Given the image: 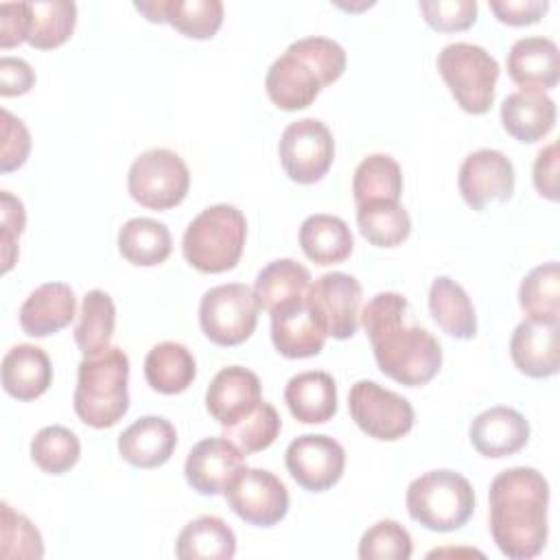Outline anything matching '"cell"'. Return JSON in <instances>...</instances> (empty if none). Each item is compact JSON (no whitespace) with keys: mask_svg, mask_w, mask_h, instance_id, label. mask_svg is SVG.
I'll return each mask as SVG.
<instances>
[{"mask_svg":"<svg viewBox=\"0 0 560 560\" xmlns=\"http://www.w3.org/2000/svg\"><path fill=\"white\" fill-rule=\"evenodd\" d=\"M420 11L424 22L435 31H466L477 20L475 0H422Z\"/></svg>","mask_w":560,"mask_h":560,"instance_id":"44","label":"cell"},{"mask_svg":"<svg viewBox=\"0 0 560 560\" xmlns=\"http://www.w3.org/2000/svg\"><path fill=\"white\" fill-rule=\"evenodd\" d=\"M81 457V442L74 431L61 424L44 427L31 440V459L48 475L68 472Z\"/></svg>","mask_w":560,"mask_h":560,"instance_id":"39","label":"cell"},{"mask_svg":"<svg viewBox=\"0 0 560 560\" xmlns=\"http://www.w3.org/2000/svg\"><path fill=\"white\" fill-rule=\"evenodd\" d=\"M173 238L166 223L151 217H133L118 230L120 256L138 267H153L171 256Z\"/></svg>","mask_w":560,"mask_h":560,"instance_id":"33","label":"cell"},{"mask_svg":"<svg viewBox=\"0 0 560 560\" xmlns=\"http://www.w3.org/2000/svg\"><path fill=\"white\" fill-rule=\"evenodd\" d=\"M402 171L398 162L387 153H372L361 160L352 177L354 203L370 201H400Z\"/></svg>","mask_w":560,"mask_h":560,"instance_id":"35","label":"cell"},{"mask_svg":"<svg viewBox=\"0 0 560 560\" xmlns=\"http://www.w3.org/2000/svg\"><path fill=\"white\" fill-rule=\"evenodd\" d=\"M31 31V2H2L0 4V46L11 48L28 39Z\"/></svg>","mask_w":560,"mask_h":560,"instance_id":"47","label":"cell"},{"mask_svg":"<svg viewBox=\"0 0 560 560\" xmlns=\"http://www.w3.org/2000/svg\"><path fill=\"white\" fill-rule=\"evenodd\" d=\"M284 402L298 422H328L337 413L335 378L322 370L300 372L289 378L284 387Z\"/></svg>","mask_w":560,"mask_h":560,"instance_id":"27","label":"cell"},{"mask_svg":"<svg viewBox=\"0 0 560 560\" xmlns=\"http://www.w3.org/2000/svg\"><path fill=\"white\" fill-rule=\"evenodd\" d=\"M357 225L361 236L376 247H396L407 241L411 219L400 201H370L357 206Z\"/></svg>","mask_w":560,"mask_h":560,"instance_id":"36","label":"cell"},{"mask_svg":"<svg viewBox=\"0 0 560 560\" xmlns=\"http://www.w3.org/2000/svg\"><path fill=\"white\" fill-rule=\"evenodd\" d=\"M282 420L276 407L267 400H260L245 418L223 429V438H228L243 455H252L269 448L280 435Z\"/></svg>","mask_w":560,"mask_h":560,"instance_id":"40","label":"cell"},{"mask_svg":"<svg viewBox=\"0 0 560 560\" xmlns=\"http://www.w3.org/2000/svg\"><path fill=\"white\" fill-rule=\"evenodd\" d=\"M260 400V381L243 365L221 368L206 392V409L223 429L245 418Z\"/></svg>","mask_w":560,"mask_h":560,"instance_id":"16","label":"cell"},{"mask_svg":"<svg viewBox=\"0 0 560 560\" xmlns=\"http://www.w3.org/2000/svg\"><path fill=\"white\" fill-rule=\"evenodd\" d=\"M197 376L192 352L179 341L155 343L144 357V378L151 389L173 396L188 389Z\"/></svg>","mask_w":560,"mask_h":560,"instance_id":"32","label":"cell"},{"mask_svg":"<svg viewBox=\"0 0 560 560\" xmlns=\"http://www.w3.org/2000/svg\"><path fill=\"white\" fill-rule=\"evenodd\" d=\"M289 475L308 492L332 488L346 468L343 446L324 433L298 435L284 451Z\"/></svg>","mask_w":560,"mask_h":560,"instance_id":"13","label":"cell"},{"mask_svg":"<svg viewBox=\"0 0 560 560\" xmlns=\"http://www.w3.org/2000/svg\"><path fill=\"white\" fill-rule=\"evenodd\" d=\"M2 118V149H0V171L11 173L20 168L31 153V133L24 122L9 109L0 112Z\"/></svg>","mask_w":560,"mask_h":560,"instance_id":"46","label":"cell"},{"mask_svg":"<svg viewBox=\"0 0 560 560\" xmlns=\"http://www.w3.org/2000/svg\"><path fill=\"white\" fill-rule=\"evenodd\" d=\"M133 7L149 22H168L192 39L214 37L223 22L221 0H138Z\"/></svg>","mask_w":560,"mask_h":560,"instance_id":"21","label":"cell"},{"mask_svg":"<svg viewBox=\"0 0 560 560\" xmlns=\"http://www.w3.org/2000/svg\"><path fill=\"white\" fill-rule=\"evenodd\" d=\"M243 457L245 455L228 438H206L188 451L184 477L199 494H219L228 479L243 466Z\"/></svg>","mask_w":560,"mask_h":560,"instance_id":"18","label":"cell"},{"mask_svg":"<svg viewBox=\"0 0 560 560\" xmlns=\"http://www.w3.org/2000/svg\"><path fill=\"white\" fill-rule=\"evenodd\" d=\"M413 542L409 532L392 518H383L368 527L359 540L361 560H409Z\"/></svg>","mask_w":560,"mask_h":560,"instance_id":"42","label":"cell"},{"mask_svg":"<svg viewBox=\"0 0 560 560\" xmlns=\"http://www.w3.org/2000/svg\"><path fill=\"white\" fill-rule=\"evenodd\" d=\"M363 287L343 271H330L311 282L306 302L328 337L350 339L359 328Z\"/></svg>","mask_w":560,"mask_h":560,"instance_id":"12","label":"cell"},{"mask_svg":"<svg viewBox=\"0 0 560 560\" xmlns=\"http://www.w3.org/2000/svg\"><path fill=\"white\" fill-rule=\"evenodd\" d=\"M348 409L357 427L374 440L394 442L407 435L416 413L411 402L374 381H357L348 394Z\"/></svg>","mask_w":560,"mask_h":560,"instance_id":"10","label":"cell"},{"mask_svg":"<svg viewBox=\"0 0 560 560\" xmlns=\"http://www.w3.org/2000/svg\"><path fill=\"white\" fill-rule=\"evenodd\" d=\"M77 315V298L66 282H46L28 293L20 306V326L28 337H48L66 328Z\"/></svg>","mask_w":560,"mask_h":560,"instance_id":"24","label":"cell"},{"mask_svg":"<svg viewBox=\"0 0 560 560\" xmlns=\"http://www.w3.org/2000/svg\"><path fill=\"white\" fill-rule=\"evenodd\" d=\"M560 322L523 319L510 339V357L516 370L529 378L553 376L560 368Z\"/></svg>","mask_w":560,"mask_h":560,"instance_id":"15","label":"cell"},{"mask_svg":"<svg viewBox=\"0 0 560 560\" xmlns=\"http://www.w3.org/2000/svg\"><path fill=\"white\" fill-rule=\"evenodd\" d=\"M300 247L315 265L343 262L354 247L352 232L341 217L335 214H311L302 221L298 234Z\"/></svg>","mask_w":560,"mask_h":560,"instance_id":"28","label":"cell"},{"mask_svg":"<svg viewBox=\"0 0 560 560\" xmlns=\"http://www.w3.org/2000/svg\"><path fill=\"white\" fill-rule=\"evenodd\" d=\"M409 516L431 532H455L475 512V490L470 481L448 468L427 470L407 486Z\"/></svg>","mask_w":560,"mask_h":560,"instance_id":"5","label":"cell"},{"mask_svg":"<svg viewBox=\"0 0 560 560\" xmlns=\"http://www.w3.org/2000/svg\"><path fill=\"white\" fill-rule=\"evenodd\" d=\"M77 24V4L70 0L31 2L28 44L37 50H50L68 42Z\"/></svg>","mask_w":560,"mask_h":560,"instance_id":"38","label":"cell"},{"mask_svg":"<svg viewBox=\"0 0 560 560\" xmlns=\"http://www.w3.org/2000/svg\"><path fill=\"white\" fill-rule=\"evenodd\" d=\"M236 553L232 527L212 514L186 523L175 540V556L182 560H230Z\"/></svg>","mask_w":560,"mask_h":560,"instance_id":"30","label":"cell"},{"mask_svg":"<svg viewBox=\"0 0 560 560\" xmlns=\"http://www.w3.org/2000/svg\"><path fill=\"white\" fill-rule=\"evenodd\" d=\"M188 188L190 171L171 149H149L140 153L127 173L131 199L149 210H171L179 206Z\"/></svg>","mask_w":560,"mask_h":560,"instance_id":"7","label":"cell"},{"mask_svg":"<svg viewBox=\"0 0 560 560\" xmlns=\"http://www.w3.org/2000/svg\"><path fill=\"white\" fill-rule=\"evenodd\" d=\"M2 387L18 400L39 398L52 383V365L48 354L33 343H18L2 357Z\"/></svg>","mask_w":560,"mask_h":560,"instance_id":"26","label":"cell"},{"mask_svg":"<svg viewBox=\"0 0 560 560\" xmlns=\"http://www.w3.org/2000/svg\"><path fill=\"white\" fill-rule=\"evenodd\" d=\"M0 254H2V271L7 273L18 258V236L26 225L24 203L13 197L9 190L0 192Z\"/></svg>","mask_w":560,"mask_h":560,"instance_id":"45","label":"cell"},{"mask_svg":"<svg viewBox=\"0 0 560 560\" xmlns=\"http://www.w3.org/2000/svg\"><path fill=\"white\" fill-rule=\"evenodd\" d=\"M510 79L527 90H551L560 79V52L553 39L542 35L521 37L508 52Z\"/></svg>","mask_w":560,"mask_h":560,"instance_id":"22","label":"cell"},{"mask_svg":"<svg viewBox=\"0 0 560 560\" xmlns=\"http://www.w3.org/2000/svg\"><path fill=\"white\" fill-rule=\"evenodd\" d=\"M518 304L529 319L560 322V269L556 260L534 267L521 280Z\"/></svg>","mask_w":560,"mask_h":560,"instance_id":"37","label":"cell"},{"mask_svg":"<svg viewBox=\"0 0 560 560\" xmlns=\"http://www.w3.org/2000/svg\"><path fill=\"white\" fill-rule=\"evenodd\" d=\"M490 534L512 560L538 556L547 542L549 483L536 468L514 466L490 483Z\"/></svg>","mask_w":560,"mask_h":560,"instance_id":"2","label":"cell"},{"mask_svg":"<svg viewBox=\"0 0 560 560\" xmlns=\"http://www.w3.org/2000/svg\"><path fill=\"white\" fill-rule=\"evenodd\" d=\"M278 155L289 179L298 184L319 182L335 160V140L330 129L317 118H300L284 127Z\"/></svg>","mask_w":560,"mask_h":560,"instance_id":"11","label":"cell"},{"mask_svg":"<svg viewBox=\"0 0 560 560\" xmlns=\"http://www.w3.org/2000/svg\"><path fill=\"white\" fill-rule=\"evenodd\" d=\"M549 9L547 0H492L490 11L499 22L510 26L536 24Z\"/></svg>","mask_w":560,"mask_h":560,"instance_id":"48","label":"cell"},{"mask_svg":"<svg viewBox=\"0 0 560 560\" xmlns=\"http://www.w3.org/2000/svg\"><path fill=\"white\" fill-rule=\"evenodd\" d=\"M433 322L455 339H472L477 332L475 306L466 289L448 276H438L429 289Z\"/></svg>","mask_w":560,"mask_h":560,"instance_id":"31","label":"cell"},{"mask_svg":"<svg viewBox=\"0 0 560 560\" xmlns=\"http://www.w3.org/2000/svg\"><path fill=\"white\" fill-rule=\"evenodd\" d=\"M311 273L293 258H278L265 265L254 282V298L258 308L273 313L280 306L306 298Z\"/></svg>","mask_w":560,"mask_h":560,"instance_id":"29","label":"cell"},{"mask_svg":"<svg viewBox=\"0 0 560 560\" xmlns=\"http://www.w3.org/2000/svg\"><path fill=\"white\" fill-rule=\"evenodd\" d=\"M503 129L518 142L542 140L556 125V103L540 90L521 88L501 103Z\"/></svg>","mask_w":560,"mask_h":560,"instance_id":"25","label":"cell"},{"mask_svg":"<svg viewBox=\"0 0 560 560\" xmlns=\"http://www.w3.org/2000/svg\"><path fill=\"white\" fill-rule=\"evenodd\" d=\"M438 72L464 112L486 114L492 107L501 70L483 46L470 42L446 44L438 52Z\"/></svg>","mask_w":560,"mask_h":560,"instance_id":"6","label":"cell"},{"mask_svg":"<svg viewBox=\"0 0 560 560\" xmlns=\"http://www.w3.org/2000/svg\"><path fill=\"white\" fill-rule=\"evenodd\" d=\"M514 164L497 149H477L468 153L457 175L462 199L477 212L490 201H508L514 192Z\"/></svg>","mask_w":560,"mask_h":560,"instance_id":"14","label":"cell"},{"mask_svg":"<svg viewBox=\"0 0 560 560\" xmlns=\"http://www.w3.org/2000/svg\"><path fill=\"white\" fill-rule=\"evenodd\" d=\"M223 497L238 518L256 527H273L289 512L287 486L265 468L241 466L228 479Z\"/></svg>","mask_w":560,"mask_h":560,"instance_id":"9","label":"cell"},{"mask_svg":"<svg viewBox=\"0 0 560 560\" xmlns=\"http://www.w3.org/2000/svg\"><path fill=\"white\" fill-rule=\"evenodd\" d=\"M271 315V341L287 359H306L322 352L326 330L311 311L306 298L276 308Z\"/></svg>","mask_w":560,"mask_h":560,"instance_id":"19","label":"cell"},{"mask_svg":"<svg viewBox=\"0 0 560 560\" xmlns=\"http://www.w3.org/2000/svg\"><path fill=\"white\" fill-rule=\"evenodd\" d=\"M245 238V214L236 206L214 203L188 223L182 238V254L201 273H223L241 260Z\"/></svg>","mask_w":560,"mask_h":560,"instance_id":"4","label":"cell"},{"mask_svg":"<svg viewBox=\"0 0 560 560\" xmlns=\"http://www.w3.org/2000/svg\"><path fill=\"white\" fill-rule=\"evenodd\" d=\"M289 48L315 68L324 88L335 83L346 70V50L330 37H302L289 44Z\"/></svg>","mask_w":560,"mask_h":560,"instance_id":"43","label":"cell"},{"mask_svg":"<svg viewBox=\"0 0 560 560\" xmlns=\"http://www.w3.org/2000/svg\"><path fill=\"white\" fill-rule=\"evenodd\" d=\"M0 508V556L7 560H39L44 556V540L37 527L7 501H2Z\"/></svg>","mask_w":560,"mask_h":560,"instance_id":"41","label":"cell"},{"mask_svg":"<svg viewBox=\"0 0 560 560\" xmlns=\"http://www.w3.org/2000/svg\"><path fill=\"white\" fill-rule=\"evenodd\" d=\"M409 302L396 291L376 293L361 308V324L372 343L378 370L392 381L427 385L442 365L440 341L422 326L405 324Z\"/></svg>","mask_w":560,"mask_h":560,"instance_id":"1","label":"cell"},{"mask_svg":"<svg viewBox=\"0 0 560 560\" xmlns=\"http://www.w3.org/2000/svg\"><path fill=\"white\" fill-rule=\"evenodd\" d=\"M254 289L241 282L212 287L199 302V326L203 335L223 348H232L252 337L258 322Z\"/></svg>","mask_w":560,"mask_h":560,"instance_id":"8","label":"cell"},{"mask_svg":"<svg viewBox=\"0 0 560 560\" xmlns=\"http://www.w3.org/2000/svg\"><path fill=\"white\" fill-rule=\"evenodd\" d=\"M116 328V306L109 293L92 289L81 300V311L74 324V343L83 357H96L112 343Z\"/></svg>","mask_w":560,"mask_h":560,"instance_id":"34","label":"cell"},{"mask_svg":"<svg viewBox=\"0 0 560 560\" xmlns=\"http://www.w3.org/2000/svg\"><path fill=\"white\" fill-rule=\"evenodd\" d=\"M324 83L315 68L302 59L291 48L284 50L267 70L265 90L271 103L284 112H295L308 107L317 94L322 92Z\"/></svg>","mask_w":560,"mask_h":560,"instance_id":"17","label":"cell"},{"mask_svg":"<svg viewBox=\"0 0 560 560\" xmlns=\"http://www.w3.org/2000/svg\"><path fill=\"white\" fill-rule=\"evenodd\" d=\"M177 446V431L162 416H142L118 435L120 457L136 468H158L166 464Z\"/></svg>","mask_w":560,"mask_h":560,"instance_id":"23","label":"cell"},{"mask_svg":"<svg viewBox=\"0 0 560 560\" xmlns=\"http://www.w3.org/2000/svg\"><path fill=\"white\" fill-rule=\"evenodd\" d=\"M532 179L540 197L558 201V142H549L538 151Z\"/></svg>","mask_w":560,"mask_h":560,"instance_id":"49","label":"cell"},{"mask_svg":"<svg viewBox=\"0 0 560 560\" xmlns=\"http://www.w3.org/2000/svg\"><path fill=\"white\" fill-rule=\"evenodd\" d=\"M470 444L483 457H510L529 440V422L512 407L497 405L477 413L470 422Z\"/></svg>","mask_w":560,"mask_h":560,"instance_id":"20","label":"cell"},{"mask_svg":"<svg viewBox=\"0 0 560 560\" xmlns=\"http://www.w3.org/2000/svg\"><path fill=\"white\" fill-rule=\"evenodd\" d=\"M35 85V70L28 61L20 57H2L0 59V94L2 96H20L26 94Z\"/></svg>","mask_w":560,"mask_h":560,"instance_id":"50","label":"cell"},{"mask_svg":"<svg viewBox=\"0 0 560 560\" xmlns=\"http://www.w3.org/2000/svg\"><path fill=\"white\" fill-rule=\"evenodd\" d=\"M74 413L94 429L114 427L129 409V357L109 346L96 357H83L72 396Z\"/></svg>","mask_w":560,"mask_h":560,"instance_id":"3","label":"cell"}]
</instances>
